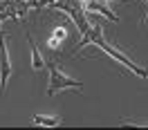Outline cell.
Masks as SVG:
<instances>
[{"mask_svg":"<svg viewBox=\"0 0 148 130\" xmlns=\"http://www.w3.org/2000/svg\"><path fill=\"white\" fill-rule=\"evenodd\" d=\"M121 126H148V119H130V117H123V119L119 121Z\"/></svg>","mask_w":148,"mask_h":130,"instance_id":"cell-9","label":"cell"},{"mask_svg":"<svg viewBox=\"0 0 148 130\" xmlns=\"http://www.w3.org/2000/svg\"><path fill=\"white\" fill-rule=\"evenodd\" d=\"M47 70H49V85H47V96H54L56 92H61V90H81L83 83L81 81H76V79H70V76H65L61 70H58V65L54 61H47Z\"/></svg>","mask_w":148,"mask_h":130,"instance_id":"cell-2","label":"cell"},{"mask_svg":"<svg viewBox=\"0 0 148 130\" xmlns=\"http://www.w3.org/2000/svg\"><path fill=\"white\" fill-rule=\"evenodd\" d=\"M85 45H97L99 49H103L106 54L110 56L112 61H117V63H121L123 67H126V70H130L132 74L141 76V79H148V70H146V67H141V65H137L135 61H130V58H128L126 54H121L119 49H114V47H110L108 43H106V38H103V27H101V25H97V23H92V29H90V34H88V36H85L83 40H81V47H79V52H81V49H83ZM79 52H76V54H79ZM76 54H74V56H76Z\"/></svg>","mask_w":148,"mask_h":130,"instance_id":"cell-1","label":"cell"},{"mask_svg":"<svg viewBox=\"0 0 148 130\" xmlns=\"http://www.w3.org/2000/svg\"><path fill=\"white\" fill-rule=\"evenodd\" d=\"M65 38H67V29H63V27H56L54 36L49 38V43H47V47H49V49H58V45H61V40H65Z\"/></svg>","mask_w":148,"mask_h":130,"instance_id":"cell-8","label":"cell"},{"mask_svg":"<svg viewBox=\"0 0 148 130\" xmlns=\"http://www.w3.org/2000/svg\"><path fill=\"white\" fill-rule=\"evenodd\" d=\"M11 76V58L7 52V43H5V31L0 29V96H5V90L9 85Z\"/></svg>","mask_w":148,"mask_h":130,"instance_id":"cell-4","label":"cell"},{"mask_svg":"<svg viewBox=\"0 0 148 130\" xmlns=\"http://www.w3.org/2000/svg\"><path fill=\"white\" fill-rule=\"evenodd\" d=\"M81 5H83V9L88 11V14H103V16L110 18L112 23H119V18H117L103 2H99V0H81Z\"/></svg>","mask_w":148,"mask_h":130,"instance_id":"cell-5","label":"cell"},{"mask_svg":"<svg viewBox=\"0 0 148 130\" xmlns=\"http://www.w3.org/2000/svg\"><path fill=\"white\" fill-rule=\"evenodd\" d=\"M25 36H27L29 52H32V70H34V72H40V70H45V67H47V61L43 58V54L38 52V47H36V43H34V38L29 36V31L25 34Z\"/></svg>","mask_w":148,"mask_h":130,"instance_id":"cell-6","label":"cell"},{"mask_svg":"<svg viewBox=\"0 0 148 130\" xmlns=\"http://www.w3.org/2000/svg\"><path fill=\"white\" fill-rule=\"evenodd\" d=\"M32 121L38 123V126H47V128H54V126H61V123H63L61 117H40V114H34Z\"/></svg>","mask_w":148,"mask_h":130,"instance_id":"cell-7","label":"cell"},{"mask_svg":"<svg viewBox=\"0 0 148 130\" xmlns=\"http://www.w3.org/2000/svg\"><path fill=\"white\" fill-rule=\"evenodd\" d=\"M56 9H63L70 14V18L76 23V29H79V34L81 36H88L90 34V29H92V23L85 18V9L81 2H76V5H72V2H61V5H56Z\"/></svg>","mask_w":148,"mask_h":130,"instance_id":"cell-3","label":"cell"},{"mask_svg":"<svg viewBox=\"0 0 148 130\" xmlns=\"http://www.w3.org/2000/svg\"><path fill=\"white\" fill-rule=\"evenodd\" d=\"M141 2H144V9L148 11V0H141Z\"/></svg>","mask_w":148,"mask_h":130,"instance_id":"cell-10","label":"cell"}]
</instances>
